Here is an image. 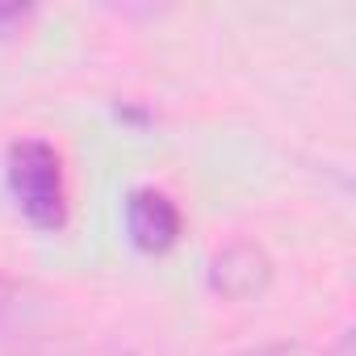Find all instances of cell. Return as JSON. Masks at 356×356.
Instances as JSON below:
<instances>
[{
	"label": "cell",
	"instance_id": "obj_1",
	"mask_svg": "<svg viewBox=\"0 0 356 356\" xmlns=\"http://www.w3.org/2000/svg\"><path fill=\"white\" fill-rule=\"evenodd\" d=\"M5 176L17 210L42 227L59 231L67 222V181H63V159L47 138H17L5 155Z\"/></svg>",
	"mask_w": 356,
	"mask_h": 356
},
{
	"label": "cell",
	"instance_id": "obj_2",
	"mask_svg": "<svg viewBox=\"0 0 356 356\" xmlns=\"http://www.w3.org/2000/svg\"><path fill=\"white\" fill-rule=\"evenodd\" d=\"M122 218H126V235L138 252H168L176 239H181V210H176V202L163 193V189H134L122 206Z\"/></svg>",
	"mask_w": 356,
	"mask_h": 356
},
{
	"label": "cell",
	"instance_id": "obj_3",
	"mask_svg": "<svg viewBox=\"0 0 356 356\" xmlns=\"http://www.w3.org/2000/svg\"><path fill=\"white\" fill-rule=\"evenodd\" d=\"M206 277H210V289L214 293H222L231 302H243V298H256L273 281V260L256 243H231V248H222L210 260V273Z\"/></svg>",
	"mask_w": 356,
	"mask_h": 356
},
{
	"label": "cell",
	"instance_id": "obj_4",
	"mask_svg": "<svg viewBox=\"0 0 356 356\" xmlns=\"http://www.w3.org/2000/svg\"><path fill=\"white\" fill-rule=\"evenodd\" d=\"M239 356H352V339L348 335H339L331 348H310V343H260V348H248V352H239Z\"/></svg>",
	"mask_w": 356,
	"mask_h": 356
},
{
	"label": "cell",
	"instance_id": "obj_5",
	"mask_svg": "<svg viewBox=\"0 0 356 356\" xmlns=\"http://www.w3.org/2000/svg\"><path fill=\"white\" fill-rule=\"evenodd\" d=\"M26 17H30V9H26V5H0V30H9V26L26 22Z\"/></svg>",
	"mask_w": 356,
	"mask_h": 356
},
{
	"label": "cell",
	"instance_id": "obj_6",
	"mask_svg": "<svg viewBox=\"0 0 356 356\" xmlns=\"http://www.w3.org/2000/svg\"><path fill=\"white\" fill-rule=\"evenodd\" d=\"M122 356H126V352H122Z\"/></svg>",
	"mask_w": 356,
	"mask_h": 356
}]
</instances>
